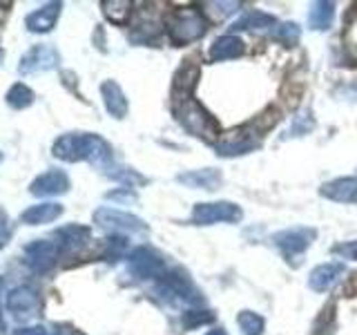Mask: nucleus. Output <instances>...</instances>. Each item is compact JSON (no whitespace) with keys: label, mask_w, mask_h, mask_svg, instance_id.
<instances>
[{"label":"nucleus","mask_w":357,"mask_h":335,"mask_svg":"<svg viewBox=\"0 0 357 335\" xmlns=\"http://www.w3.org/2000/svg\"><path fill=\"white\" fill-rule=\"evenodd\" d=\"M107 199H123V201H134V195L130 193V190H128V193H109V195H107Z\"/></svg>","instance_id":"473e14b6"},{"label":"nucleus","mask_w":357,"mask_h":335,"mask_svg":"<svg viewBox=\"0 0 357 335\" xmlns=\"http://www.w3.org/2000/svg\"><path fill=\"white\" fill-rule=\"evenodd\" d=\"M61 215H63L61 204H38V206H29L22 212L20 221L27 223V226H40V223H50L54 219H59Z\"/></svg>","instance_id":"a211bd4d"},{"label":"nucleus","mask_w":357,"mask_h":335,"mask_svg":"<svg viewBox=\"0 0 357 335\" xmlns=\"http://www.w3.org/2000/svg\"><path fill=\"white\" fill-rule=\"evenodd\" d=\"M333 255L342 257V260H355L357 262V241H344L333 246Z\"/></svg>","instance_id":"c85d7f7f"},{"label":"nucleus","mask_w":357,"mask_h":335,"mask_svg":"<svg viewBox=\"0 0 357 335\" xmlns=\"http://www.w3.org/2000/svg\"><path fill=\"white\" fill-rule=\"evenodd\" d=\"M204 7H208L206 11L215 20H223L226 16L234 14V11L239 9V3H206Z\"/></svg>","instance_id":"bb28decb"},{"label":"nucleus","mask_w":357,"mask_h":335,"mask_svg":"<svg viewBox=\"0 0 357 335\" xmlns=\"http://www.w3.org/2000/svg\"><path fill=\"white\" fill-rule=\"evenodd\" d=\"M94 223L107 232H145V221L130 212L114 208H98L94 212Z\"/></svg>","instance_id":"20e7f679"},{"label":"nucleus","mask_w":357,"mask_h":335,"mask_svg":"<svg viewBox=\"0 0 357 335\" xmlns=\"http://www.w3.org/2000/svg\"><path fill=\"white\" fill-rule=\"evenodd\" d=\"M237 324L243 331V335H261V331H264V318H259L252 311H241L237 318Z\"/></svg>","instance_id":"a878e982"},{"label":"nucleus","mask_w":357,"mask_h":335,"mask_svg":"<svg viewBox=\"0 0 357 335\" xmlns=\"http://www.w3.org/2000/svg\"><path fill=\"white\" fill-rule=\"evenodd\" d=\"M257 132H250L248 128H243L239 132H230L217 143V154L221 156H234V154H245L252 148L259 145V139L255 137Z\"/></svg>","instance_id":"f8f14e48"},{"label":"nucleus","mask_w":357,"mask_h":335,"mask_svg":"<svg viewBox=\"0 0 357 335\" xmlns=\"http://www.w3.org/2000/svg\"><path fill=\"white\" fill-rule=\"evenodd\" d=\"M275 25V18L264 14V11H252V14L243 16L234 29H266V27H273Z\"/></svg>","instance_id":"393cba45"},{"label":"nucleus","mask_w":357,"mask_h":335,"mask_svg":"<svg viewBox=\"0 0 357 335\" xmlns=\"http://www.w3.org/2000/svg\"><path fill=\"white\" fill-rule=\"evenodd\" d=\"M315 230L312 228H290V230H282L277 232L273 241L277 248H282V253L288 257V260H293V257L301 255L308 246L315 239Z\"/></svg>","instance_id":"6e6552de"},{"label":"nucleus","mask_w":357,"mask_h":335,"mask_svg":"<svg viewBox=\"0 0 357 335\" xmlns=\"http://www.w3.org/2000/svg\"><path fill=\"white\" fill-rule=\"evenodd\" d=\"M243 54V43L241 38L226 34V36L217 38L210 47V59L212 61H228V59H237Z\"/></svg>","instance_id":"aec40b11"},{"label":"nucleus","mask_w":357,"mask_h":335,"mask_svg":"<svg viewBox=\"0 0 357 335\" xmlns=\"http://www.w3.org/2000/svg\"><path fill=\"white\" fill-rule=\"evenodd\" d=\"M7 105L9 107H14V110H25L33 103V92L25 85V83H16V85H11L9 87V92H7Z\"/></svg>","instance_id":"b1692460"},{"label":"nucleus","mask_w":357,"mask_h":335,"mask_svg":"<svg viewBox=\"0 0 357 335\" xmlns=\"http://www.w3.org/2000/svg\"><path fill=\"white\" fill-rule=\"evenodd\" d=\"M7 308L14 313V318L27 320L31 315H36V311L40 308V297L31 286H18L14 290H9Z\"/></svg>","instance_id":"1a4fd4ad"},{"label":"nucleus","mask_w":357,"mask_h":335,"mask_svg":"<svg viewBox=\"0 0 357 335\" xmlns=\"http://www.w3.org/2000/svg\"><path fill=\"white\" fill-rule=\"evenodd\" d=\"M103 14L107 20L114 22V25H126L132 14V3L130 0H105Z\"/></svg>","instance_id":"4be33fe9"},{"label":"nucleus","mask_w":357,"mask_h":335,"mask_svg":"<svg viewBox=\"0 0 357 335\" xmlns=\"http://www.w3.org/2000/svg\"><path fill=\"white\" fill-rule=\"evenodd\" d=\"M70 190V177L63 170H50L36 177L29 186V193L36 197H59Z\"/></svg>","instance_id":"9b49d317"},{"label":"nucleus","mask_w":357,"mask_h":335,"mask_svg":"<svg viewBox=\"0 0 357 335\" xmlns=\"http://www.w3.org/2000/svg\"><path fill=\"white\" fill-rule=\"evenodd\" d=\"M333 16H335L333 3H315L308 14V25L312 29H326V27H331Z\"/></svg>","instance_id":"5701e85b"},{"label":"nucleus","mask_w":357,"mask_h":335,"mask_svg":"<svg viewBox=\"0 0 357 335\" xmlns=\"http://www.w3.org/2000/svg\"><path fill=\"white\" fill-rule=\"evenodd\" d=\"M61 3H47V5H43L40 9L36 11H31V14L25 18V25L29 31L33 34H47L54 29L56 25V20H59L61 16Z\"/></svg>","instance_id":"4468645a"},{"label":"nucleus","mask_w":357,"mask_h":335,"mask_svg":"<svg viewBox=\"0 0 357 335\" xmlns=\"http://www.w3.org/2000/svg\"><path fill=\"white\" fill-rule=\"evenodd\" d=\"M176 119L195 137H201L206 141H215L219 137V123L190 96L181 98V105L176 107Z\"/></svg>","instance_id":"7ed1b4c3"},{"label":"nucleus","mask_w":357,"mask_h":335,"mask_svg":"<svg viewBox=\"0 0 357 335\" xmlns=\"http://www.w3.org/2000/svg\"><path fill=\"white\" fill-rule=\"evenodd\" d=\"M130 268L139 277H163L165 275V264H163V257L152 251V248H137L130 255Z\"/></svg>","instance_id":"9d476101"},{"label":"nucleus","mask_w":357,"mask_h":335,"mask_svg":"<svg viewBox=\"0 0 357 335\" xmlns=\"http://www.w3.org/2000/svg\"><path fill=\"white\" fill-rule=\"evenodd\" d=\"M301 36V31L299 27L295 25V22H286V25H279L277 31H275V38L277 40H282L286 45H295Z\"/></svg>","instance_id":"cd10ccee"},{"label":"nucleus","mask_w":357,"mask_h":335,"mask_svg":"<svg viewBox=\"0 0 357 335\" xmlns=\"http://www.w3.org/2000/svg\"><path fill=\"white\" fill-rule=\"evenodd\" d=\"M210 335H226V333H223V331H221V329H219V331H212V333H210Z\"/></svg>","instance_id":"f704fd0d"},{"label":"nucleus","mask_w":357,"mask_h":335,"mask_svg":"<svg viewBox=\"0 0 357 335\" xmlns=\"http://www.w3.org/2000/svg\"><path fill=\"white\" fill-rule=\"evenodd\" d=\"M14 335H47L45 327H25V329H18Z\"/></svg>","instance_id":"2f4dec72"},{"label":"nucleus","mask_w":357,"mask_h":335,"mask_svg":"<svg viewBox=\"0 0 357 335\" xmlns=\"http://www.w3.org/2000/svg\"><path fill=\"white\" fill-rule=\"evenodd\" d=\"M61 253H63V248L59 246V241L36 239L25 248V260L33 273H50L54 264L59 262Z\"/></svg>","instance_id":"423d86ee"},{"label":"nucleus","mask_w":357,"mask_h":335,"mask_svg":"<svg viewBox=\"0 0 357 335\" xmlns=\"http://www.w3.org/2000/svg\"><path fill=\"white\" fill-rule=\"evenodd\" d=\"M61 63V56L52 45H33V47L22 56L18 63V72L22 76L29 74H40V72H50L56 70Z\"/></svg>","instance_id":"39448f33"},{"label":"nucleus","mask_w":357,"mask_h":335,"mask_svg":"<svg viewBox=\"0 0 357 335\" xmlns=\"http://www.w3.org/2000/svg\"><path fill=\"white\" fill-rule=\"evenodd\" d=\"M54 156L67 163L76 161H89L94 165H105L112 159V148L105 139H100L98 134H87V132H72L63 134L61 139H56Z\"/></svg>","instance_id":"f257e3e1"},{"label":"nucleus","mask_w":357,"mask_h":335,"mask_svg":"<svg viewBox=\"0 0 357 335\" xmlns=\"http://www.w3.org/2000/svg\"><path fill=\"white\" fill-rule=\"evenodd\" d=\"M344 264L342 262H328V264H321V266H317L315 271L310 273V277H308V284H310V288L312 290H326V288H331L337 279L344 275Z\"/></svg>","instance_id":"f3484780"},{"label":"nucleus","mask_w":357,"mask_h":335,"mask_svg":"<svg viewBox=\"0 0 357 335\" xmlns=\"http://www.w3.org/2000/svg\"><path fill=\"white\" fill-rule=\"evenodd\" d=\"M0 161H3V154H0Z\"/></svg>","instance_id":"c9c22d12"},{"label":"nucleus","mask_w":357,"mask_h":335,"mask_svg":"<svg viewBox=\"0 0 357 335\" xmlns=\"http://www.w3.org/2000/svg\"><path fill=\"white\" fill-rule=\"evenodd\" d=\"M9 239H11V223H9L7 212L0 208V248H5Z\"/></svg>","instance_id":"c756f323"},{"label":"nucleus","mask_w":357,"mask_h":335,"mask_svg":"<svg viewBox=\"0 0 357 335\" xmlns=\"http://www.w3.org/2000/svg\"><path fill=\"white\" fill-rule=\"evenodd\" d=\"M167 36L174 45H188L192 40H199L206 34V20L201 16L199 9L185 7L172 11L165 20Z\"/></svg>","instance_id":"f03ea898"},{"label":"nucleus","mask_w":357,"mask_h":335,"mask_svg":"<svg viewBox=\"0 0 357 335\" xmlns=\"http://www.w3.org/2000/svg\"><path fill=\"white\" fill-rule=\"evenodd\" d=\"M56 239H59V246L63 251H78L89 239V228L72 223V226L56 230Z\"/></svg>","instance_id":"412c9836"},{"label":"nucleus","mask_w":357,"mask_h":335,"mask_svg":"<svg viewBox=\"0 0 357 335\" xmlns=\"http://www.w3.org/2000/svg\"><path fill=\"white\" fill-rule=\"evenodd\" d=\"M178 184H183L188 188H204V190H215L221 184V172L212 170V168H206V170H192L185 174L176 177Z\"/></svg>","instance_id":"6ab92c4d"},{"label":"nucleus","mask_w":357,"mask_h":335,"mask_svg":"<svg viewBox=\"0 0 357 335\" xmlns=\"http://www.w3.org/2000/svg\"><path fill=\"white\" fill-rule=\"evenodd\" d=\"M109 177H114L119 181H126V184H143L145 181L141 174L128 170V168H121V172H109Z\"/></svg>","instance_id":"7c9ffc66"},{"label":"nucleus","mask_w":357,"mask_h":335,"mask_svg":"<svg viewBox=\"0 0 357 335\" xmlns=\"http://www.w3.org/2000/svg\"><path fill=\"white\" fill-rule=\"evenodd\" d=\"M163 286L167 293H172L176 297H181L188 304H201V295L199 290L195 288V284L190 282V279L183 275V273H170V275H163Z\"/></svg>","instance_id":"2eb2a0df"},{"label":"nucleus","mask_w":357,"mask_h":335,"mask_svg":"<svg viewBox=\"0 0 357 335\" xmlns=\"http://www.w3.org/2000/svg\"><path fill=\"white\" fill-rule=\"evenodd\" d=\"M321 195L331 201L340 204H357V179L355 177H342L321 186Z\"/></svg>","instance_id":"ddd939ff"},{"label":"nucleus","mask_w":357,"mask_h":335,"mask_svg":"<svg viewBox=\"0 0 357 335\" xmlns=\"http://www.w3.org/2000/svg\"><path fill=\"white\" fill-rule=\"evenodd\" d=\"M100 94H103L105 110L114 119H123L128 114V98L123 94V89L116 81H105L100 85Z\"/></svg>","instance_id":"dca6fc26"},{"label":"nucleus","mask_w":357,"mask_h":335,"mask_svg":"<svg viewBox=\"0 0 357 335\" xmlns=\"http://www.w3.org/2000/svg\"><path fill=\"white\" fill-rule=\"evenodd\" d=\"M54 335H74L70 329H59V331H54Z\"/></svg>","instance_id":"72a5a7b5"},{"label":"nucleus","mask_w":357,"mask_h":335,"mask_svg":"<svg viewBox=\"0 0 357 335\" xmlns=\"http://www.w3.org/2000/svg\"><path fill=\"white\" fill-rule=\"evenodd\" d=\"M241 208L230 201H215V204H197L192 210V221L199 226H210L219 221H239Z\"/></svg>","instance_id":"0eeeda50"}]
</instances>
